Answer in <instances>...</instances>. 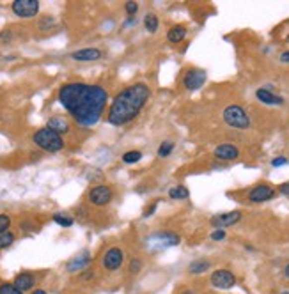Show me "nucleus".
Here are the masks:
<instances>
[{
	"label": "nucleus",
	"instance_id": "28",
	"mask_svg": "<svg viewBox=\"0 0 289 294\" xmlns=\"http://www.w3.org/2000/svg\"><path fill=\"white\" fill-rule=\"evenodd\" d=\"M124 11H126V14H128L130 18H133L137 14V11H139V4L130 0V2H126V4H124Z\"/></svg>",
	"mask_w": 289,
	"mask_h": 294
},
{
	"label": "nucleus",
	"instance_id": "36",
	"mask_svg": "<svg viewBox=\"0 0 289 294\" xmlns=\"http://www.w3.org/2000/svg\"><path fill=\"white\" fill-rule=\"evenodd\" d=\"M156 211V204H153V206H149L147 209L144 211V218H149V216L153 215V213Z\"/></svg>",
	"mask_w": 289,
	"mask_h": 294
},
{
	"label": "nucleus",
	"instance_id": "14",
	"mask_svg": "<svg viewBox=\"0 0 289 294\" xmlns=\"http://www.w3.org/2000/svg\"><path fill=\"white\" fill-rule=\"evenodd\" d=\"M240 156V149L232 144H220L215 149V158L220 162H234Z\"/></svg>",
	"mask_w": 289,
	"mask_h": 294
},
{
	"label": "nucleus",
	"instance_id": "18",
	"mask_svg": "<svg viewBox=\"0 0 289 294\" xmlns=\"http://www.w3.org/2000/svg\"><path fill=\"white\" fill-rule=\"evenodd\" d=\"M14 286L18 287V289L21 291V293H25V291H30L34 287V284H36V278H34L32 273H20L14 277V282H12Z\"/></svg>",
	"mask_w": 289,
	"mask_h": 294
},
{
	"label": "nucleus",
	"instance_id": "24",
	"mask_svg": "<svg viewBox=\"0 0 289 294\" xmlns=\"http://www.w3.org/2000/svg\"><path fill=\"white\" fill-rule=\"evenodd\" d=\"M141 160H142L141 151H128V153L123 154V163H126V165H133V163L141 162Z\"/></svg>",
	"mask_w": 289,
	"mask_h": 294
},
{
	"label": "nucleus",
	"instance_id": "39",
	"mask_svg": "<svg viewBox=\"0 0 289 294\" xmlns=\"http://www.w3.org/2000/svg\"><path fill=\"white\" fill-rule=\"evenodd\" d=\"M30 294H46V291H43V289H36V291H32Z\"/></svg>",
	"mask_w": 289,
	"mask_h": 294
},
{
	"label": "nucleus",
	"instance_id": "12",
	"mask_svg": "<svg viewBox=\"0 0 289 294\" xmlns=\"http://www.w3.org/2000/svg\"><path fill=\"white\" fill-rule=\"evenodd\" d=\"M241 220V213L240 211H229V213H220V215H215L210 220L211 225L215 229H225L231 227V225H236Z\"/></svg>",
	"mask_w": 289,
	"mask_h": 294
},
{
	"label": "nucleus",
	"instance_id": "11",
	"mask_svg": "<svg viewBox=\"0 0 289 294\" xmlns=\"http://www.w3.org/2000/svg\"><path fill=\"white\" fill-rule=\"evenodd\" d=\"M273 197H275V190L270 184H266V182H261V184H257V186H254L252 190L248 191V200L254 204L268 202Z\"/></svg>",
	"mask_w": 289,
	"mask_h": 294
},
{
	"label": "nucleus",
	"instance_id": "7",
	"mask_svg": "<svg viewBox=\"0 0 289 294\" xmlns=\"http://www.w3.org/2000/svg\"><path fill=\"white\" fill-rule=\"evenodd\" d=\"M11 9L18 18L30 20L39 13V2L37 0H14L11 4Z\"/></svg>",
	"mask_w": 289,
	"mask_h": 294
},
{
	"label": "nucleus",
	"instance_id": "27",
	"mask_svg": "<svg viewBox=\"0 0 289 294\" xmlns=\"http://www.w3.org/2000/svg\"><path fill=\"white\" fill-rule=\"evenodd\" d=\"M0 294H23V293H21L14 284L4 282V284H0Z\"/></svg>",
	"mask_w": 289,
	"mask_h": 294
},
{
	"label": "nucleus",
	"instance_id": "31",
	"mask_svg": "<svg viewBox=\"0 0 289 294\" xmlns=\"http://www.w3.org/2000/svg\"><path fill=\"white\" fill-rule=\"evenodd\" d=\"M54 23H55V20L52 16H45L41 21H39V29L41 30H48L50 27H54Z\"/></svg>",
	"mask_w": 289,
	"mask_h": 294
},
{
	"label": "nucleus",
	"instance_id": "8",
	"mask_svg": "<svg viewBox=\"0 0 289 294\" xmlns=\"http://www.w3.org/2000/svg\"><path fill=\"white\" fill-rule=\"evenodd\" d=\"M206 71L199 69V67H192L183 75V87L186 91H199L206 83Z\"/></svg>",
	"mask_w": 289,
	"mask_h": 294
},
{
	"label": "nucleus",
	"instance_id": "33",
	"mask_svg": "<svg viewBox=\"0 0 289 294\" xmlns=\"http://www.w3.org/2000/svg\"><path fill=\"white\" fill-rule=\"evenodd\" d=\"M12 39V32L9 29L0 30V43H9Z\"/></svg>",
	"mask_w": 289,
	"mask_h": 294
},
{
	"label": "nucleus",
	"instance_id": "40",
	"mask_svg": "<svg viewBox=\"0 0 289 294\" xmlns=\"http://www.w3.org/2000/svg\"><path fill=\"white\" fill-rule=\"evenodd\" d=\"M179 294H195V293H194V291H192V289H183Z\"/></svg>",
	"mask_w": 289,
	"mask_h": 294
},
{
	"label": "nucleus",
	"instance_id": "42",
	"mask_svg": "<svg viewBox=\"0 0 289 294\" xmlns=\"http://www.w3.org/2000/svg\"><path fill=\"white\" fill-rule=\"evenodd\" d=\"M281 294H289V291H284V293H281Z\"/></svg>",
	"mask_w": 289,
	"mask_h": 294
},
{
	"label": "nucleus",
	"instance_id": "17",
	"mask_svg": "<svg viewBox=\"0 0 289 294\" xmlns=\"http://www.w3.org/2000/svg\"><path fill=\"white\" fill-rule=\"evenodd\" d=\"M48 128H50V129H54V131H57L59 135H66V133L71 131L70 122H68L66 117H62V116L52 117V119L48 120Z\"/></svg>",
	"mask_w": 289,
	"mask_h": 294
},
{
	"label": "nucleus",
	"instance_id": "35",
	"mask_svg": "<svg viewBox=\"0 0 289 294\" xmlns=\"http://www.w3.org/2000/svg\"><path fill=\"white\" fill-rule=\"evenodd\" d=\"M279 191H281L282 195H286V197H289V181L284 182V184H281V186H279Z\"/></svg>",
	"mask_w": 289,
	"mask_h": 294
},
{
	"label": "nucleus",
	"instance_id": "10",
	"mask_svg": "<svg viewBox=\"0 0 289 294\" xmlns=\"http://www.w3.org/2000/svg\"><path fill=\"white\" fill-rule=\"evenodd\" d=\"M124 262V252L119 246H112L105 252L103 259H101V264L107 271H117V269L123 266Z\"/></svg>",
	"mask_w": 289,
	"mask_h": 294
},
{
	"label": "nucleus",
	"instance_id": "19",
	"mask_svg": "<svg viewBox=\"0 0 289 294\" xmlns=\"http://www.w3.org/2000/svg\"><path fill=\"white\" fill-rule=\"evenodd\" d=\"M186 34H188V30H186L185 25H174L167 32V41L174 43V45H179L181 41H185Z\"/></svg>",
	"mask_w": 289,
	"mask_h": 294
},
{
	"label": "nucleus",
	"instance_id": "21",
	"mask_svg": "<svg viewBox=\"0 0 289 294\" xmlns=\"http://www.w3.org/2000/svg\"><path fill=\"white\" fill-rule=\"evenodd\" d=\"M169 197L172 200H186L188 197H190V191H188V188L183 186V184H179V186H174L169 190Z\"/></svg>",
	"mask_w": 289,
	"mask_h": 294
},
{
	"label": "nucleus",
	"instance_id": "20",
	"mask_svg": "<svg viewBox=\"0 0 289 294\" xmlns=\"http://www.w3.org/2000/svg\"><path fill=\"white\" fill-rule=\"evenodd\" d=\"M210 268H211V262L208 261V259H195V261H192L190 264H188L186 271L190 275H203V273H206V271H210Z\"/></svg>",
	"mask_w": 289,
	"mask_h": 294
},
{
	"label": "nucleus",
	"instance_id": "37",
	"mask_svg": "<svg viewBox=\"0 0 289 294\" xmlns=\"http://www.w3.org/2000/svg\"><path fill=\"white\" fill-rule=\"evenodd\" d=\"M92 277H94V271H92V269H85V273L82 275L83 280H91Z\"/></svg>",
	"mask_w": 289,
	"mask_h": 294
},
{
	"label": "nucleus",
	"instance_id": "3",
	"mask_svg": "<svg viewBox=\"0 0 289 294\" xmlns=\"http://www.w3.org/2000/svg\"><path fill=\"white\" fill-rule=\"evenodd\" d=\"M32 142L39 149L46 151V153H59V151L64 149V138H62V135H59L54 129H50L48 126L37 129L32 135Z\"/></svg>",
	"mask_w": 289,
	"mask_h": 294
},
{
	"label": "nucleus",
	"instance_id": "5",
	"mask_svg": "<svg viewBox=\"0 0 289 294\" xmlns=\"http://www.w3.org/2000/svg\"><path fill=\"white\" fill-rule=\"evenodd\" d=\"M222 117L225 120V124L236 129H247L250 128V117H248L247 110L240 105H229L227 108H223Z\"/></svg>",
	"mask_w": 289,
	"mask_h": 294
},
{
	"label": "nucleus",
	"instance_id": "41",
	"mask_svg": "<svg viewBox=\"0 0 289 294\" xmlns=\"http://www.w3.org/2000/svg\"><path fill=\"white\" fill-rule=\"evenodd\" d=\"M284 277H286V278H289V264L286 266V269H284Z\"/></svg>",
	"mask_w": 289,
	"mask_h": 294
},
{
	"label": "nucleus",
	"instance_id": "29",
	"mask_svg": "<svg viewBox=\"0 0 289 294\" xmlns=\"http://www.w3.org/2000/svg\"><path fill=\"white\" fill-rule=\"evenodd\" d=\"M11 229V216L0 215V232H7Z\"/></svg>",
	"mask_w": 289,
	"mask_h": 294
},
{
	"label": "nucleus",
	"instance_id": "26",
	"mask_svg": "<svg viewBox=\"0 0 289 294\" xmlns=\"http://www.w3.org/2000/svg\"><path fill=\"white\" fill-rule=\"evenodd\" d=\"M172 151H174V142H170V140L161 142L160 147H158V158L170 156V153H172Z\"/></svg>",
	"mask_w": 289,
	"mask_h": 294
},
{
	"label": "nucleus",
	"instance_id": "22",
	"mask_svg": "<svg viewBox=\"0 0 289 294\" xmlns=\"http://www.w3.org/2000/svg\"><path fill=\"white\" fill-rule=\"evenodd\" d=\"M144 27L147 32L154 34L158 30V27H160V21H158V16L154 13H147L144 16Z\"/></svg>",
	"mask_w": 289,
	"mask_h": 294
},
{
	"label": "nucleus",
	"instance_id": "16",
	"mask_svg": "<svg viewBox=\"0 0 289 294\" xmlns=\"http://www.w3.org/2000/svg\"><path fill=\"white\" fill-rule=\"evenodd\" d=\"M256 96H257V100H259L261 103H265V105H273V107H275V105L284 103V98H281V96H277V94H273L270 89H265V87L257 89Z\"/></svg>",
	"mask_w": 289,
	"mask_h": 294
},
{
	"label": "nucleus",
	"instance_id": "2",
	"mask_svg": "<svg viewBox=\"0 0 289 294\" xmlns=\"http://www.w3.org/2000/svg\"><path fill=\"white\" fill-rule=\"evenodd\" d=\"M151 98V89L147 83L139 82L124 87L116 94L108 108L107 120L112 126H124L141 116L142 108Z\"/></svg>",
	"mask_w": 289,
	"mask_h": 294
},
{
	"label": "nucleus",
	"instance_id": "4",
	"mask_svg": "<svg viewBox=\"0 0 289 294\" xmlns=\"http://www.w3.org/2000/svg\"><path fill=\"white\" fill-rule=\"evenodd\" d=\"M144 243H145V248H147L149 252H161V250L179 244L181 243V237H179L176 232L160 231V232H154V234L145 237Z\"/></svg>",
	"mask_w": 289,
	"mask_h": 294
},
{
	"label": "nucleus",
	"instance_id": "30",
	"mask_svg": "<svg viewBox=\"0 0 289 294\" xmlns=\"http://www.w3.org/2000/svg\"><path fill=\"white\" fill-rule=\"evenodd\" d=\"M142 269V261L141 259H132V262H130V268H128V271H130V275H137L139 271Z\"/></svg>",
	"mask_w": 289,
	"mask_h": 294
},
{
	"label": "nucleus",
	"instance_id": "9",
	"mask_svg": "<svg viewBox=\"0 0 289 294\" xmlns=\"http://www.w3.org/2000/svg\"><path fill=\"white\" fill-rule=\"evenodd\" d=\"M210 284L215 289H231L236 286V277L229 269H215L210 277Z\"/></svg>",
	"mask_w": 289,
	"mask_h": 294
},
{
	"label": "nucleus",
	"instance_id": "32",
	"mask_svg": "<svg viewBox=\"0 0 289 294\" xmlns=\"http://www.w3.org/2000/svg\"><path fill=\"white\" fill-rule=\"evenodd\" d=\"M211 239L213 241H222V239H225V231L223 229H215V231L211 232Z\"/></svg>",
	"mask_w": 289,
	"mask_h": 294
},
{
	"label": "nucleus",
	"instance_id": "38",
	"mask_svg": "<svg viewBox=\"0 0 289 294\" xmlns=\"http://www.w3.org/2000/svg\"><path fill=\"white\" fill-rule=\"evenodd\" d=\"M281 62H289V52H284L281 55Z\"/></svg>",
	"mask_w": 289,
	"mask_h": 294
},
{
	"label": "nucleus",
	"instance_id": "1",
	"mask_svg": "<svg viewBox=\"0 0 289 294\" xmlns=\"http://www.w3.org/2000/svg\"><path fill=\"white\" fill-rule=\"evenodd\" d=\"M57 100L76 124L91 128L103 117L108 105V92L96 83L68 82L59 87Z\"/></svg>",
	"mask_w": 289,
	"mask_h": 294
},
{
	"label": "nucleus",
	"instance_id": "15",
	"mask_svg": "<svg viewBox=\"0 0 289 294\" xmlns=\"http://www.w3.org/2000/svg\"><path fill=\"white\" fill-rule=\"evenodd\" d=\"M101 50L99 48H82V50H76L71 54V59L76 60V62H92V60H98L101 59Z\"/></svg>",
	"mask_w": 289,
	"mask_h": 294
},
{
	"label": "nucleus",
	"instance_id": "25",
	"mask_svg": "<svg viewBox=\"0 0 289 294\" xmlns=\"http://www.w3.org/2000/svg\"><path fill=\"white\" fill-rule=\"evenodd\" d=\"M14 239H16V236H14L11 231L0 232V250H4V248H7V246H11V244L14 243Z\"/></svg>",
	"mask_w": 289,
	"mask_h": 294
},
{
	"label": "nucleus",
	"instance_id": "43",
	"mask_svg": "<svg viewBox=\"0 0 289 294\" xmlns=\"http://www.w3.org/2000/svg\"><path fill=\"white\" fill-rule=\"evenodd\" d=\"M288 39H289V38H288Z\"/></svg>",
	"mask_w": 289,
	"mask_h": 294
},
{
	"label": "nucleus",
	"instance_id": "34",
	"mask_svg": "<svg viewBox=\"0 0 289 294\" xmlns=\"http://www.w3.org/2000/svg\"><path fill=\"white\" fill-rule=\"evenodd\" d=\"M286 163H288V158H284V156H277L272 160V167H282V165H286Z\"/></svg>",
	"mask_w": 289,
	"mask_h": 294
},
{
	"label": "nucleus",
	"instance_id": "6",
	"mask_svg": "<svg viewBox=\"0 0 289 294\" xmlns=\"http://www.w3.org/2000/svg\"><path fill=\"white\" fill-rule=\"evenodd\" d=\"M112 199H114V190H112L108 184H96V186H92L91 190H89V193H87L89 204L96 207L108 206V204L112 202Z\"/></svg>",
	"mask_w": 289,
	"mask_h": 294
},
{
	"label": "nucleus",
	"instance_id": "23",
	"mask_svg": "<svg viewBox=\"0 0 289 294\" xmlns=\"http://www.w3.org/2000/svg\"><path fill=\"white\" fill-rule=\"evenodd\" d=\"M54 222L57 225H61V227H71V225L74 224V220L71 218L70 215H66V213H55Z\"/></svg>",
	"mask_w": 289,
	"mask_h": 294
},
{
	"label": "nucleus",
	"instance_id": "13",
	"mask_svg": "<svg viewBox=\"0 0 289 294\" xmlns=\"http://www.w3.org/2000/svg\"><path fill=\"white\" fill-rule=\"evenodd\" d=\"M92 257H91V252H87V250H83L80 255L73 257L71 261H68L66 264V271L68 273H78V271H85L87 266L91 264Z\"/></svg>",
	"mask_w": 289,
	"mask_h": 294
}]
</instances>
